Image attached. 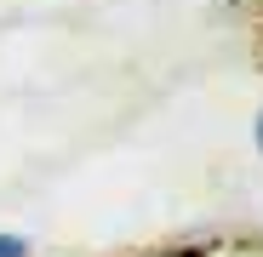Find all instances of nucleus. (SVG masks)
Masks as SVG:
<instances>
[{
	"instance_id": "nucleus-1",
	"label": "nucleus",
	"mask_w": 263,
	"mask_h": 257,
	"mask_svg": "<svg viewBox=\"0 0 263 257\" xmlns=\"http://www.w3.org/2000/svg\"><path fill=\"white\" fill-rule=\"evenodd\" d=\"M0 257H29V240L23 234H0Z\"/></svg>"
},
{
	"instance_id": "nucleus-2",
	"label": "nucleus",
	"mask_w": 263,
	"mask_h": 257,
	"mask_svg": "<svg viewBox=\"0 0 263 257\" xmlns=\"http://www.w3.org/2000/svg\"><path fill=\"white\" fill-rule=\"evenodd\" d=\"M257 149H263V109H257Z\"/></svg>"
}]
</instances>
